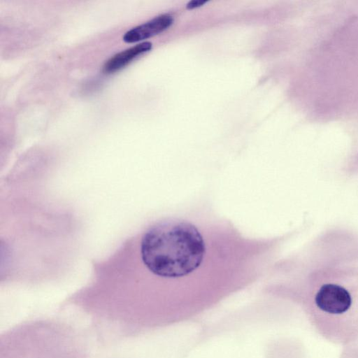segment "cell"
Here are the masks:
<instances>
[{
    "label": "cell",
    "mask_w": 358,
    "mask_h": 358,
    "mask_svg": "<svg viewBox=\"0 0 358 358\" xmlns=\"http://www.w3.org/2000/svg\"><path fill=\"white\" fill-rule=\"evenodd\" d=\"M315 303L324 312L341 314L350 307L352 298L344 287L335 284H326L317 292Z\"/></svg>",
    "instance_id": "6da1fadb"
},
{
    "label": "cell",
    "mask_w": 358,
    "mask_h": 358,
    "mask_svg": "<svg viewBox=\"0 0 358 358\" xmlns=\"http://www.w3.org/2000/svg\"><path fill=\"white\" fill-rule=\"evenodd\" d=\"M173 22V17L171 15L162 14L128 30L122 39L129 43L139 42L163 32L171 27Z\"/></svg>",
    "instance_id": "7a4b0ae2"
},
{
    "label": "cell",
    "mask_w": 358,
    "mask_h": 358,
    "mask_svg": "<svg viewBox=\"0 0 358 358\" xmlns=\"http://www.w3.org/2000/svg\"><path fill=\"white\" fill-rule=\"evenodd\" d=\"M152 47V43L145 41L117 52L105 62L103 71L107 73L115 72L124 68L138 55L150 51Z\"/></svg>",
    "instance_id": "3957f363"
},
{
    "label": "cell",
    "mask_w": 358,
    "mask_h": 358,
    "mask_svg": "<svg viewBox=\"0 0 358 358\" xmlns=\"http://www.w3.org/2000/svg\"><path fill=\"white\" fill-rule=\"evenodd\" d=\"M208 1L204 0H192L187 4V9H194L206 4Z\"/></svg>",
    "instance_id": "277c9868"
}]
</instances>
